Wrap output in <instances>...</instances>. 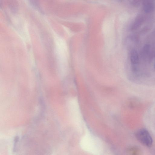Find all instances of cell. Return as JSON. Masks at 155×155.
<instances>
[{
  "label": "cell",
  "instance_id": "6da1fadb",
  "mask_svg": "<svg viewBox=\"0 0 155 155\" xmlns=\"http://www.w3.org/2000/svg\"><path fill=\"white\" fill-rule=\"evenodd\" d=\"M81 146L85 150L94 155H99L103 150L101 142L97 138L91 134H87L81 139Z\"/></svg>",
  "mask_w": 155,
  "mask_h": 155
},
{
  "label": "cell",
  "instance_id": "7a4b0ae2",
  "mask_svg": "<svg viewBox=\"0 0 155 155\" xmlns=\"http://www.w3.org/2000/svg\"><path fill=\"white\" fill-rule=\"evenodd\" d=\"M137 139L142 144L147 147H150L153 143L152 137L148 131L144 128L138 130L135 134Z\"/></svg>",
  "mask_w": 155,
  "mask_h": 155
},
{
  "label": "cell",
  "instance_id": "3957f363",
  "mask_svg": "<svg viewBox=\"0 0 155 155\" xmlns=\"http://www.w3.org/2000/svg\"><path fill=\"white\" fill-rule=\"evenodd\" d=\"M130 59L131 65L133 67L138 65L139 63V58L138 53L135 50H132L131 51Z\"/></svg>",
  "mask_w": 155,
  "mask_h": 155
},
{
  "label": "cell",
  "instance_id": "277c9868",
  "mask_svg": "<svg viewBox=\"0 0 155 155\" xmlns=\"http://www.w3.org/2000/svg\"><path fill=\"white\" fill-rule=\"evenodd\" d=\"M143 7L145 11L148 12H151L153 9L154 5V3L152 1H146L143 3Z\"/></svg>",
  "mask_w": 155,
  "mask_h": 155
}]
</instances>
